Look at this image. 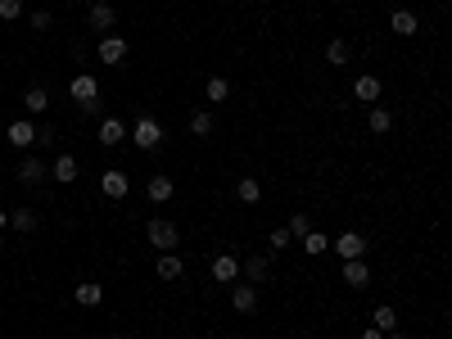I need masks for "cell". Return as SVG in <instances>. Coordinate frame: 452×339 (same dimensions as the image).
I'll return each instance as SVG.
<instances>
[{"label":"cell","mask_w":452,"mask_h":339,"mask_svg":"<svg viewBox=\"0 0 452 339\" xmlns=\"http://www.w3.org/2000/svg\"><path fill=\"white\" fill-rule=\"evenodd\" d=\"M145 236H150V245L159 249V254H172V249H177V240H181V231L172 226L168 217H154L150 226H145Z\"/></svg>","instance_id":"1"},{"label":"cell","mask_w":452,"mask_h":339,"mask_svg":"<svg viewBox=\"0 0 452 339\" xmlns=\"http://www.w3.org/2000/svg\"><path fill=\"white\" fill-rule=\"evenodd\" d=\"M330 249L344 258V263H349V258H367V240H362L358 231H344L340 240H330Z\"/></svg>","instance_id":"2"},{"label":"cell","mask_w":452,"mask_h":339,"mask_svg":"<svg viewBox=\"0 0 452 339\" xmlns=\"http://www.w3.org/2000/svg\"><path fill=\"white\" fill-rule=\"evenodd\" d=\"M131 136H136V150H159V145H163V127L154 118H140Z\"/></svg>","instance_id":"3"},{"label":"cell","mask_w":452,"mask_h":339,"mask_svg":"<svg viewBox=\"0 0 452 339\" xmlns=\"http://www.w3.org/2000/svg\"><path fill=\"white\" fill-rule=\"evenodd\" d=\"M5 140L14 145V150H32V145H36V127H32V122H27V118H18V122H9Z\"/></svg>","instance_id":"4"},{"label":"cell","mask_w":452,"mask_h":339,"mask_svg":"<svg viewBox=\"0 0 452 339\" xmlns=\"http://www.w3.org/2000/svg\"><path fill=\"white\" fill-rule=\"evenodd\" d=\"M340 280H349L353 289H367L371 285V267L362 263V258H349V263L340 267Z\"/></svg>","instance_id":"5"},{"label":"cell","mask_w":452,"mask_h":339,"mask_svg":"<svg viewBox=\"0 0 452 339\" xmlns=\"http://www.w3.org/2000/svg\"><path fill=\"white\" fill-rule=\"evenodd\" d=\"M213 280H222V285L240 280V258H235V254H217V258H213Z\"/></svg>","instance_id":"6"},{"label":"cell","mask_w":452,"mask_h":339,"mask_svg":"<svg viewBox=\"0 0 452 339\" xmlns=\"http://www.w3.org/2000/svg\"><path fill=\"white\" fill-rule=\"evenodd\" d=\"M68 95L77 104H86V100H100V82H95V77H73V86H68Z\"/></svg>","instance_id":"7"},{"label":"cell","mask_w":452,"mask_h":339,"mask_svg":"<svg viewBox=\"0 0 452 339\" xmlns=\"http://www.w3.org/2000/svg\"><path fill=\"white\" fill-rule=\"evenodd\" d=\"M45 172H50V168H45V163L36 159V154H27V159L18 163V181H23V186H36V181H41Z\"/></svg>","instance_id":"8"},{"label":"cell","mask_w":452,"mask_h":339,"mask_svg":"<svg viewBox=\"0 0 452 339\" xmlns=\"http://www.w3.org/2000/svg\"><path fill=\"white\" fill-rule=\"evenodd\" d=\"M100 190H104V195H109V199H122V195H127V190H131L127 172H104V177H100Z\"/></svg>","instance_id":"9"},{"label":"cell","mask_w":452,"mask_h":339,"mask_svg":"<svg viewBox=\"0 0 452 339\" xmlns=\"http://www.w3.org/2000/svg\"><path fill=\"white\" fill-rule=\"evenodd\" d=\"M389 27L398 36H416L421 32V23H416V14H411V9H393V14H389Z\"/></svg>","instance_id":"10"},{"label":"cell","mask_w":452,"mask_h":339,"mask_svg":"<svg viewBox=\"0 0 452 339\" xmlns=\"http://www.w3.org/2000/svg\"><path fill=\"white\" fill-rule=\"evenodd\" d=\"M127 59V41L122 36H104L100 41V64H122Z\"/></svg>","instance_id":"11"},{"label":"cell","mask_w":452,"mask_h":339,"mask_svg":"<svg viewBox=\"0 0 452 339\" xmlns=\"http://www.w3.org/2000/svg\"><path fill=\"white\" fill-rule=\"evenodd\" d=\"M77 303L82 308H100L104 303V285L100 280H82V285H77Z\"/></svg>","instance_id":"12"},{"label":"cell","mask_w":452,"mask_h":339,"mask_svg":"<svg viewBox=\"0 0 452 339\" xmlns=\"http://www.w3.org/2000/svg\"><path fill=\"white\" fill-rule=\"evenodd\" d=\"M50 177L64 181V186H73V181H77V159H73V154H59V159H54V168H50Z\"/></svg>","instance_id":"13"},{"label":"cell","mask_w":452,"mask_h":339,"mask_svg":"<svg viewBox=\"0 0 452 339\" xmlns=\"http://www.w3.org/2000/svg\"><path fill=\"white\" fill-rule=\"evenodd\" d=\"M231 303H235V312H258V289L254 285H235Z\"/></svg>","instance_id":"14"},{"label":"cell","mask_w":452,"mask_h":339,"mask_svg":"<svg viewBox=\"0 0 452 339\" xmlns=\"http://www.w3.org/2000/svg\"><path fill=\"white\" fill-rule=\"evenodd\" d=\"M113 23H118V14H113V5H104V0H95V5H91V27H100V32H109Z\"/></svg>","instance_id":"15"},{"label":"cell","mask_w":452,"mask_h":339,"mask_svg":"<svg viewBox=\"0 0 452 339\" xmlns=\"http://www.w3.org/2000/svg\"><path fill=\"white\" fill-rule=\"evenodd\" d=\"M127 140V127H122L118 118H104L100 122V145H122Z\"/></svg>","instance_id":"16"},{"label":"cell","mask_w":452,"mask_h":339,"mask_svg":"<svg viewBox=\"0 0 452 339\" xmlns=\"http://www.w3.org/2000/svg\"><path fill=\"white\" fill-rule=\"evenodd\" d=\"M145 190H150L154 203H168V199H172V177H168V172H159V177H150Z\"/></svg>","instance_id":"17"},{"label":"cell","mask_w":452,"mask_h":339,"mask_svg":"<svg viewBox=\"0 0 452 339\" xmlns=\"http://www.w3.org/2000/svg\"><path fill=\"white\" fill-rule=\"evenodd\" d=\"M353 95H358V100H367V104L380 100V77H371V73L358 77V82H353Z\"/></svg>","instance_id":"18"},{"label":"cell","mask_w":452,"mask_h":339,"mask_svg":"<svg viewBox=\"0 0 452 339\" xmlns=\"http://www.w3.org/2000/svg\"><path fill=\"white\" fill-rule=\"evenodd\" d=\"M371 322H376V331L380 335H389V331H398V312H393L389 303H380L376 312H371Z\"/></svg>","instance_id":"19"},{"label":"cell","mask_w":452,"mask_h":339,"mask_svg":"<svg viewBox=\"0 0 452 339\" xmlns=\"http://www.w3.org/2000/svg\"><path fill=\"white\" fill-rule=\"evenodd\" d=\"M23 104H27V113H45V109H50V95H45V86H27Z\"/></svg>","instance_id":"20"},{"label":"cell","mask_w":452,"mask_h":339,"mask_svg":"<svg viewBox=\"0 0 452 339\" xmlns=\"http://www.w3.org/2000/svg\"><path fill=\"white\" fill-rule=\"evenodd\" d=\"M249 276V285H258V280H267V258L263 254H254V258H245V267H240Z\"/></svg>","instance_id":"21"},{"label":"cell","mask_w":452,"mask_h":339,"mask_svg":"<svg viewBox=\"0 0 452 339\" xmlns=\"http://www.w3.org/2000/svg\"><path fill=\"white\" fill-rule=\"evenodd\" d=\"M181 271H186V263H181L177 254H163V258H159V276H163V280H181Z\"/></svg>","instance_id":"22"},{"label":"cell","mask_w":452,"mask_h":339,"mask_svg":"<svg viewBox=\"0 0 452 339\" xmlns=\"http://www.w3.org/2000/svg\"><path fill=\"white\" fill-rule=\"evenodd\" d=\"M326 249H330V236H321V231H307V236H303V254L321 258Z\"/></svg>","instance_id":"23"},{"label":"cell","mask_w":452,"mask_h":339,"mask_svg":"<svg viewBox=\"0 0 452 339\" xmlns=\"http://www.w3.org/2000/svg\"><path fill=\"white\" fill-rule=\"evenodd\" d=\"M235 195H240V199H245V203H258V199H263V186H258V181H254V177H240V186H235Z\"/></svg>","instance_id":"24"},{"label":"cell","mask_w":452,"mask_h":339,"mask_svg":"<svg viewBox=\"0 0 452 339\" xmlns=\"http://www.w3.org/2000/svg\"><path fill=\"white\" fill-rule=\"evenodd\" d=\"M367 122H371V131H376V136H384V131L393 127V113H389V109H380V104H376V109H371V118H367Z\"/></svg>","instance_id":"25"},{"label":"cell","mask_w":452,"mask_h":339,"mask_svg":"<svg viewBox=\"0 0 452 339\" xmlns=\"http://www.w3.org/2000/svg\"><path fill=\"white\" fill-rule=\"evenodd\" d=\"M326 59L330 64H349L353 59V50H349V41H340V36H335L330 45H326Z\"/></svg>","instance_id":"26"},{"label":"cell","mask_w":452,"mask_h":339,"mask_svg":"<svg viewBox=\"0 0 452 339\" xmlns=\"http://www.w3.org/2000/svg\"><path fill=\"white\" fill-rule=\"evenodd\" d=\"M231 95V82L226 77H208V104H222Z\"/></svg>","instance_id":"27"},{"label":"cell","mask_w":452,"mask_h":339,"mask_svg":"<svg viewBox=\"0 0 452 339\" xmlns=\"http://www.w3.org/2000/svg\"><path fill=\"white\" fill-rule=\"evenodd\" d=\"M285 231H290V240H303L307 231H312V217H307V212H294V217H290V226H285Z\"/></svg>","instance_id":"28"},{"label":"cell","mask_w":452,"mask_h":339,"mask_svg":"<svg viewBox=\"0 0 452 339\" xmlns=\"http://www.w3.org/2000/svg\"><path fill=\"white\" fill-rule=\"evenodd\" d=\"M190 131H195V136H213V113H208V109H199L195 118H190Z\"/></svg>","instance_id":"29"},{"label":"cell","mask_w":452,"mask_h":339,"mask_svg":"<svg viewBox=\"0 0 452 339\" xmlns=\"http://www.w3.org/2000/svg\"><path fill=\"white\" fill-rule=\"evenodd\" d=\"M9 226H14V231H32V226H36V212H27V208L9 212Z\"/></svg>","instance_id":"30"},{"label":"cell","mask_w":452,"mask_h":339,"mask_svg":"<svg viewBox=\"0 0 452 339\" xmlns=\"http://www.w3.org/2000/svg\"><path fill=\"white\" fill-rule=\"evenodd\" d=\"M18 14H23V0H0V18H5V23H14Z\"/></svg>","instance_id":"31"},{"label":"cell","mask_w":452,"mask_h":339,"mask_svg":"<svg viewBox=\"0 0 452 339\" xmlns=\"http://www.w3.org/2000/svg\"><path fill=\"white\" fill-rule=\"evenodd\" d=\"M50 23H54L50 9H36V14H32V27H36V32H50Z\"/></svg>","instance_id":"32"},{"label":"cell","mask_w":452,"mask_h":339,"mask_svg":"<svg viewBox=\"0 0 452 339\" xmlns=\"http://www.w3.org/2000/svg\"><path fill=\"white\" fill-rule=\"evenodd\" d=\"M267 245H272V249H285V245H290V231H285V226H276L272 236H267Z\"/></svg>","instance_id":"33"},{"label":"cell","mask_w":452,"mask_h":339,"mask_svg":"<svg viewBox=\"0 0 452 339\" xmlns=\"http://www.w3.org/2000/svg\"><path fill=\"white\" fill-rule=\"evenodd\" d=\"M362 339H384V335L376 331V326H371V331H362Z\"/></svg>","instance_id":"34"},{"label":"cell","mask_w":452,"mask_h":339,"mask_svg":"<svg viewBox=\"0 0 452 339\" xmlns=\"http://www.w3.org/2000/svg\"><path fill=\"white\" fill-rule=\"evenodd\" d=\"M5 226H9V212H5V208H0V231H5Z\"/></svg>","instance_id":"35"},{"label":"cell","mask_w":452,"mask_h":339,"mask_svg":"<svg viewBox=\"0 0 452 339\" xmlns=\"http://www.w3.org/2000/svg\"><path fill=\"white\" fill-rule=\"evenodd\" d=\"M113 339H127V335H113Z\"/></svg>","instance_id":"36"},{"label":"cell","mask_w":452,"mask_h":339,"mask_svg":"<svg viewBox=\"0 0 452 339\" xmlns=\"http://www.w3.org/2000/svg\"><path fill=\"white\" fill-rule=\"evenodd\" d=\"M444 5H448V0H444Z\"/></svg>","instance_id":"37"}]
</instances>
